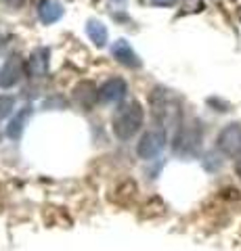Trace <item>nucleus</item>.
I'll list each match as a JSON object with an SVG mask.
<instances>
[{
	"mask_svg": "<svg viewBox=\"0 0 241 251\" xmlns=\"http://www.w3.org/2000/svg\"><path fill=\"white\" fill-rule=\"evenodd\" d=\"M143 124V109L138 103H130L128 107L120 109L113 120V130L120 138H130Z\"/></svg>",
	"mask_w": 241,
	"mask_h": 251,
	"instance_id": "nucleus-1",
	"label": "nucleus"
},
{
	"mask_svg": "<svg viewBox=\"0 0 241 251\" xmlns=\"http://www.w3.org/2000/svg\"><path fill=\"white\" fill-rule=\"evenodd\" d=\"M161 147H164V136L155 134V132H149V134L143 136L141 145H138V155L141 157H153Z\"/></svg>",
	"mask_w": 241,
	"mask_h": 251,
	"instance_id": "nucleus-2",
	"label": "nucleus"
},
{
	"mask_svg": "<svg viewBox=\"0 0 241 251\" xmlns=\"http://www.w3.org/2000/svg\"><path fill=\"white\" fill-rule=\"evenodd\" d=\"M124 92H126V84L122 80H111L99 90V97L103 100H118L124 97Z\"/></svg>",
	"mask_w": 241,
	"mask_h": 251,
	"instance_id": "nucleus-3",
	"label": "nucleus"
},
{
	"mask_svg": "<svg viewBox=\"0 0 241 251\" xmlns=\"http://www.w3.org/2000/svg\"><path fill=\"white\" fill-rule=\"evenodd\" d=\"M21 75V67H19V61H9L6 65L2 67V72H0V86H13L15 82L19 80Z\"/></svg>",
	"mask_w": 241,
	"mask_h": 251,
	"instance_id": "nucleus-4",
	"label": "nucleus"
},
{
	"mask_svg": "<svg viewBox=\"0 0 241 251\" xmlns=\"http://www.w3.org/2000/svg\"><path fill=\"white\" fill-rule=\"evenodd\" d=\"M220 140H231L229 145H224L222 149L227 153H237L239 149H241V130L235 128V126H231V128H227L220 134Z\"/></svg>",
	"mask_w": 241,
	"mask_h": 251,
	"instance_id": "nucleus-5",
	"label": "nucleus"
},
{
	"mask_svg": "<svg viewBox=\"0 0 241 251\" xmlns=\"http://www.w3.org/2000/svg\"><path fill=\"white\" fill-rule=\"evenodd\" d=\"M113 54L118 57L122 63H126V65H138V61L134 57V52L130 50V46L126 42H118L113 46Z\"/></svg>",
	"mask_w": 241,
	"mask_h": 251,
	"instance_id": "nucleus-6",
	"label": "nucleus"
},
{
	"mask_svg": "<svg viewBox=\"0 0 241 251\" xmlns=\"http://www.w3.org/2000/svg\"><path fill=\"white\" fill-rule=\"evenodd\" d=\"M27 111H21L17 117H15V122H11V128H9V134L11 136H19L21 130H23V120H26Z\"/></svg>",
	"mask_w": 241,
	"mask_h": 251,
	"instance_id": "nucleus-7",
	"label": "nucleus"
},
{
	"mask_svg": "<svg viewBox=\"0 0 241 251\" xmlns=\"http://www.w3.org/2000/svg\"><path fill=\"white\" fill-rule=\"evenodd\" d=\"M88 31H90V36H92V38H95V40H97V44H103V42H105L107 34H105V29H103V25H101V23H97V27L92 25Z\"/></svg>",
	"mask_w": 241,
	"mask_h": 251,
	"instance_id": "nucleus-8",
	"label": "nucleus"
},
{
	"mask_svg": "<svg viewBox=\"0 0 241 251\" xmlns=\"http://www.w3.org/2000/svg\"><path fill=\"white\" fill-rule=\"evenodd\" d=\"M15 105V100L11 97H0V117H4V115H9L11 113V109Z\"/></svg>",
	"mask_w": 241,
	"mask_h": 251,
	"instance_id": "nucleus-9",
	"label": "nucleus"
},
{
	"mask_svg": "<svg viewBox=\"0 0 241 251\" xmlns=\"http://www.w3.org/2000/svg\"><path fill=\"white\" fill-rule=\"evenodd\" d=\"M151 2H155V4H172L174 0H151Z\"/></svg>",
	"mask_w": 241,
	"mask_h": 251,
	"instance_id": "nucleus-10",
	"label": "nucleus"
}]
</instances>
